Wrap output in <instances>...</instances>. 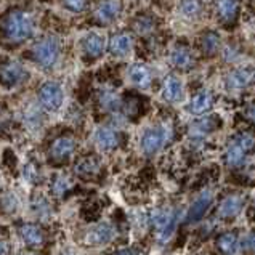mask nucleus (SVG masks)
I'll use <instances>...</instances> for the list:
<instances>
[{
  "instance_id": "nucleus-12",
  "label": "nucleus",
  "mask_w": 255,
  "mask_h": 255,
  "mask_svg": "<svg viewBox=\"0 0 255 255\" xmlns=\"http://www.w3.org/2000/svg\"><path fill=\"white\" fill-rule=\"evenodd\" d=\"M95 143L103 151H113L119 146V133L111 127H100L95 132Z\"/></svg>"
},
{
  "instance_id": "nucleus-20",
  "label": "nucleus",
  "mask_w": 255,
  "mask_h": 255,
  "mask_svg": "<svg viewBox=\"0 0 255 255\" xmlns=\"http://www.w3.org/2000/svg\"><path fill=\"white\" fill-rule=\"evenodd\" d=\"M170 61L175 68H178L181 71L193 68L194 64V56L191 53V50H188L186 47H177L170 55Z\"/></svg>"
},
{
  "instance_id": "nucleus-38",
  "label": "nucleus",
  "mask_w": 255,
  "mask_h": 255,
  "mask_svg": "<svg viewBox=\"0 0 255 255\" xmlns=\"http://www.w3.org/2000/svg\"><path fill=\"white\" fill-rule=\"evenodd\" d=\"M114 255H140V254H138V251H135V249H121Z\"/></svg>"
},
{
  "instance_id": "nucleus-13",
  "label": "nucleus",
  "mask_w": 255,
  "mask_h": 255,
  "mask_svg": "<svg viewBox=\"0 0 255 255\" xmlns=\"http://www.w3.org/2000/svg\"><path fill=\"white\" fill-rule=\"evenodd\" d=\"M121 14V3L118 0H103L95 10V18L100 23H113L114 19H118Z\"/></svg>"
},
{
  "instance_id": "nucleus-24",
  "label": "nucleus",
  "mask_w": 255,
  "mask_h": 255,
  "mask_svg": "<svg viewBox=\"0 0 255 255\" xmlns=\"http://www.w3.org/2000/svg\"><path fill=\"white\" fill-rule=\"evenodd\" d=\"M76 173L81 177H92L100 170V161L97 157H84L76 164Z\"/></svg>"
},
{
  "instance_id": "nucleus-16",
  "label": "nucleus",
  "mask_w": 255,
  "mask_h": 255,
  "mask_svg": "<svg viewBox=\"0 0 255 255\" xmlns=\"http://www.w3.org/2000/svg\"><path fill=\"white\" fill-rule=\"evenodd\" d=\"M210 106H212V95L209 90H199L198 93L193 95L191 101H189V113L194 116H201L207 113Z\"/></svg>"
},
{
  "instance_id": "nucleus-42",
  "label": "nucleus",
  "mask_w": 255,
  "mask_h": 255,
  "mask_svg": "<svg viewBox=\"0 0 255 255\" xmlns=\"http://www.w3.org/2000/svg\"><path fill=\"white\" fill-rule=\"evenodd\" d=\"M254 206H255V196H254Z\"/></svg>"
},
{
  "instance_id": "nucleus-30",
  "label": "nucleus",
  "mask_w": 255,
  "mask_h": 255,
  "mask_svg": "<svg viewBox=\"0 0 255 255\" xmlns=\"http://www.w3.org/2000/svg\"><path fill=\"white\" fill-rule=\"evenodd\" d=\"M101 105H103V108H106L108 111H111V113H116V111H119L121 109V100L119 97H116L114 93H103L101 95Z\"/></svg>"
},
{
  "instance_id": "nucleus-8",
  "label": "nucleus",
  "mask_w": 255,
  "mask_h": 255,
  "mask_svg": "<svg viewBox=\"0 0 255 255\" xmlns=\"http://www.w3.org/2000/svg\"><path fill=\"white\" fill-rule=\"evenodd\" d=\"M255 82V68L254 66H243L233 69L227 76V85L230 89H246Z\"/></svg>"
},
{
  "instance_id": "nucleus-29",
  "label": "nucleus",
  "mask_w": 255,
  "mask_h": 255,
  "mask_svg": "<svg viewBox=\"0 0 255 255\" xmlns=\"http://www.w3.org/2000/svg\"><path fill=\"white\" fill-rule=\"evenodd\" d=\"M31 206H32L34 214L39 215V217H48L50 214H52V207H50V202L45 198H42V196H39V198H34Z\"/></svg>"
},
{
  "instance_id": "nucleus-33",
  "label": "nucleus",
  "mask_w": 255,
  "mask_h": 255,
  "mask_svg": "<svg viewBox=\"0 0 255 255\" xmlns=\"http://www.w3.org/2000/svg\"><path fill=\"white\" fill-rule=\"evenodd\" d=\"M63 3L72 13H82L87 8V0H63Z\"/></svg>"
},
{
  "instance_id": "nucleus-19",
  "label": "nucleus",
  "mask_w": 255,
  "mask_h": 255,
  "mask_svg": "<svg viewBox=\"0 0 255 255\" xmlns=\"http://www.w3.org/2000/svg\"><path fill=\"white\" fill-rule=\"evenodd\" d=\"M128 79L135 87H140V89H148L151 85V72L143 64H133V66H130Z\"/></svg>"
},
{
  "instance_id": "nucleus-32",
  "label": "nucleus",
  "mask_w": 255,
  "mask_h": 255,
  "mask_svg": "<svg viewBox=\"0 0 255 255\" xmlns=\"http://www.w3.org/2000/svg\"><path fill=\"white\" fill-rule=\"evenodd\" d=\"M235 141H238L241 146L247 151V152H251L254 148H255V138L249 133H239L236 138H235Z\"/></svg>"
},
{
  "instance_id": "nucleus-39",
  "label": "nucleus",
  "mask_w": 255,
  "mask_h": 255,
  "mask_svg": "<svg viewBox=\"0 0 255 255\" xmlns=\"http://www.w3.org/2000/svg\"><path fill=\"white\" fill-rule=\"evenodd\" d=\"M60 255H79V252L74 251V249H66V251H63Z\"/></svg>"
},
{
  "instance_id": "nucleus-36",
  "label": "nucleus",
  "mask_w": 255,
  "mask_h": 255,
  "mask_svg": "<svg viewBox=\"0 0 255 255\" xmlns=\"http://www.w3.org/2000/svg\"><path fill=\"white\" fill-rule=\"evenodd\" d=\"M151 27H152V24H151V21H149V19H140V23H136V29H138V31H140L141 34L151 31Z\"/></svg>"
},
{
  "instance_id": "nucleus-9",
  "label": "nucleus",
  "mask_w": 255,
  "mask_h": 255,
  "mask_svg": "<svg viewBox=\"0 0 255 255\" xmlns=\"http://www.w3.org/2000/svg\"><path fill=\"white\" fill-rule=\"evenodd\" d=\"M212 202H214V196L210 191H204L198 199H196L193 204H191V207L188 209V212H186V223H196V222H199L201 218L206 215V212L209 210V207L212 206Z\"/></svg>"
},
{
  "instance_id": "nucleus-1",
  "label": "nucleus",
  "mask_w": 255,
  "mask_h": 255,
  "mask_svg": "<svg viewBox=\"0 0 255 255\" xmlns=\"http://www.w3.org/2000/svg\"><path fill=\"white\" fill-rule=\"evenodd\" d=\"M3 37L11 43H23L34 34V19L24 10H13L2 21Z\"/></svg>"
},
{
  "instance_id": "nucleus-34",
  "label": "nucleus",
  "mask_w": 255,
  "mask_h": 255,
  "mask_svg": "<svg viewBox=\"0 0 255 255\" xmlns=\"http://www.w3.org/2000/svg\"><path fill=\"white\" fill-rule=\"evenodd\" d=\"M241 247L246 252H254L255 254V231L249 233L241 243Z\"/></svg>"
},
{
  "instance_id": "nucleus-25",
  "label": "nucleus",
  "mask_w": 255,
  "mask_h": 255,
  "mask_svg": "<svg viewBox=\"0 0 255 255\" xmlns=\"http://www.w3.org/2000/svg\"><path fill=\"white\" fill-rule=\"evenodd\" d=\"M201 45L206 55H215L218 52V48H220V39H218V35L215 32H207L202 37Z\"/></svg>"
},
{
  "instance_id": "nucleus-22",
  "label": "nucleus",
  "mask_w": 255,
  "mask_h": 255,
  "mask_svg": "<svg viewBox=\"0 0 255 255\" xmlns=\"http://www.w3.org/2000/svg\"><path fill=\"white\" fill-rule=\"evenodd\" d=\"M246 154H247V151L238 141L233 140L231 144L228 146V149H227V152H225V161H227V164L230 167H238L244 162Z\"/></svg>"
},
{
  "instance_id": "nucleus-15",
  "label": "nucleus",
  "mask_w": 255,
  "mask_h": 255,
  "mask_svg": "<svg viewBox=\"0 0 255 255\" xmlns=\"http://www.w3.org/2000/svg\"><path fill=\"white\" fill-rule=\"evenodd\" d=\"M82 48L87 56L100 58L105 52V39L97 32H89L82 40Z\"/></svg>"
},
{
  "instance_id": "nucleus-23",
  "label": "nucleus",
  "mask_w": 255,
  "mask_h": 255,
  "mask_svg": "<svg viewBox=\"0 0 255 255\" xmlns=\"http://www.w3.org/2000/svg\"><path fill=\"white\" fill-rule=\"evenodd\" d=\"M218 249H220L225 255H235L239 249V239L235 233H225L217 239Z\"/></svg>"
},
{
  "instance_id": "nucleus-21",
  "label": "nucleus",
  "mask_w": 255,
  "mask_h": 255,
  "mask_svg": "<svg viewBox=\"0 0 255 255\" xmlns=\"http://www.w3.org/2000/svg\"><path fill=\"white\" fill-rule=\"evenodd\" d=\"M217 11L223 21H233L238 16L239 0H217Z\"/></svg>"
},
{
  "instance_id": "nucleus-4",
  "label": "nucleus",
  "mask_w": 255,
  "mask_h": 255,
  "mask_svg": "<svg viewBox=\"0 0 255 255\" xmlns=\"http://www.w3.org/2000/svg\"><path fill=\"white\" fill-rule=\"evenodd\" d=\"M151 223L152 227L156 228V231L159 233V239L164 243L167 241L172 233L177 227V222H178V212L177 210H167V209H157L154 214L151 215Z\"/></svg>"
},
{
  "instance_id": "nucleus-26",
  "label": "nucleus",
  "mask_w": 255,
  "mask_h": 255,
  "mask_svg": "<svg viewBox=\"0 0 255 255\" xmlns=\"http://www.w3.org/2000/svg\"><path fill=\"white\" fill-rule=\"evenodd\" d=\"M24 124H26V127L27 128H32V130H37L40 126H42V116L39 113V109L37 108H34L31 106L27 109V111L24 113Z\"/></svg>"
},
{
  "instance_id": "nucleus-5",
  "label": "nucleus",
  "mask_w": 255,
  "mask_h": 255,
  "mask_svg": "<svg viewBox=\"0 0 255 255\" xmlns=\"http://www.w3.org/2000/svg\"><path fill=\"white\" fill-rule=\"evenodd\" d=\"M63 100H64V92L58 82L48 81L39 89V103L43 109H47L50 113L58 111L63 105Z\"/></svg>"
},
{
  "instance_id": "nucleus-31",
  "label": "nucleus",
  "mask_w": 255,
  "mask_h": 255,
  "mask_svg": "<svg viewBox=\"0 0 255 255\" xmlns=\"http://www.w3.org/2000/svg\"><path fill=\"white\" fill-rule=\"evenodd\" d=\"M23 177L26 181H29V183H37L39 181V170H37V167H35L32 162H29L24 165V169H23Z\"/></svg>"
},
{
  "instance_id": "nucleus-14",
  "label": "nucleus",
  "mask_w": 255,
  "mask_h": 255,
  "mask_svg": "<svg viewBox=\"0 0 255 255\" xmlns=\"http://www.w3.org/2000/svg\"><path fill=\"white\" fill-rule=\"evenodd\" d=\"M244 207V199L243 196L239 194H231V196H227L220 207H218V215H220L222 218H233L241 214V210Z\"/></svg>"
},
{
  "instance_id": "nucleus-41",
  "label": "nucleus",
  "mask_w": 255,
  "mask_h": 255,
  "mask_svg": "<svg viewBox=\"0 0 255 255\" xmlns=\"http://www.w3.org/2000/svg\"><path fill=\"white\" fill-rule=\"evenodd\" d=\"M21 255H34V254H21Z\"/></svg>"
},
{
  "instance_id": "nucleus-7",
  "label": "nucleus",
  "mask_w": 255,
  "mask_h": 255,
  "mask_svg": "<svg viewBox=\"0 0 255 255\" xmlns=\"http://www.w3.org/2000/svg\"><path fill=\"white\" fill-rule=\"evenodd\" d=\"M116 236V228L113 227L111 223L101 222L97 223L95 227H92L89 231L85 233L84 241L87 246L92 247H98V246H105L108 243H111Z\"/></svg>"
},
{
  "instance_id": "nucleus-27",
  "label": "nucleus",
  "mask_w": 255,
  "mask_h": 255,
  "mask_svg": "<svg viewBox=\"0 0 255 255\" xmlns=\"http://www.w3.org/2000/svg\"><path fill=\"white\" fill-rule=\"evenodd\" d=\"M180 10L185 16H198L202 10V3L201 0H181V5H180Z\"/></svg>"
},
{
  "instance_id": "nucleus-11",
  "label": "nucleus",
  "mask_w": 255,
  "mask_h": 255,
  "mask_svg": "<svg viewBox=\"0 0 255 255\" xmlns=\"http://www.w3.org/2000/svg\"><path fill=\"white\" fill-rule=\"evenodd\" d=\"M18 235L23 239V243L29 247H40L45 241L42 228L35 223H24L18 228Z\"/></svg>"
},
{
  "instance_id": "nucleus-10",
  "label": "nucleus",
  "mask_w": 255,
  "mask_h": 255,
  "mask_svg": "<svg viewBox=\"0 0 255 255\" xmlns=\"http://www.w3.org/2000/svg\"><path fill=\"white\" fill-rule=\"evenodd\" d=\"M76 151V141L71 136H60L58 140L53 141L52 148H50V157L53 161H66L72 156V152Z\"/></svg>"
},
{
  "instance_id": "nucleus-37",
  "label": "nucleus",
  "mask_w": 255,
  "mask_h": 255,
  "mask_svg": "<svg viewBox=\"0 0 255 255\" xmlns=\"http://www.w3.org/2000/svg\"><path fill=\"white\" fill-rule=\"evenodd\" d=\"M10 254V247L3 239H0V255H8Z\"/></svg>"
},
{
  "instance_id": "nucleus-3",
  "label": "nucleus",
  "mask_w": 255,
  "mask_h": 255,
  "mask_svg": "<svg viewBox=\"0 0 255 255\" xmlns=\"http://www.w3.org/2000/svg\"><path fill=\"white\" fill-rule=\"evenodd\" d=\"M27 81V71L14 60L0 61V84L6 89H14Z\"/></svg>"
},
{
  "instance_id": "nucleus-18",
  "label": "nucleus",
  "mask_w": 255,
  "mask_h": 255,
  "mask_svg": "<svg viewBox=\"0 0 255 255\" xmlns=\"http://www.w3.org/2000/svg\"><path fill=\"white\" fill-rule=\"evenodd\" d=\"M132 37L128 34L122 32V34H116L114 37L109 42V52L114 56H126L130 53L132 50Z\"/></svg>"
},
{
  "instance_id": "nucleus-6",
  "label": "nucleus",
  "mask_w": 255,
  "mask_h": 255,
  "mask_svg": "<svg viewBox=\"0 0 255 255\" xmlns=\"http://www.w3.org/2000/svg\"><path fill=\"white\" fill-rule=\"evenodd\" d=\"M169 135H170V130L167 128L165 126L148 128L141 136V149H143V152H144V154H148V156L156 154L157 151L162 149V146L165 144Z\"/></svg>"
},
{
  "instance_id": "nucleus-2",
  "label": "nucleus",
  "mask_w": 255,
  "mask_h": 255,
  "mask_svg": "<svg viewBox=\"0 0 255 255\" xmlns=\"http://www.w3.org/2000/svg\"><path fill=\"white\" fill-rule=\"evenodd\" d=\"M60 55H61V43L55 35H47V37L40 39L32 48L34 61L45 69L53 68L58 63V60H60Z\"/></svg>"
},
{
  "instance_id": "nucleus-40",
  "label": "nucleus",
  "mask_w": 255,
  "mask_h": 255,
  "mask_svg": "<svg viewBox=\"0 0 255 255\" xmlns=\"http://www.w3.org/2000/svg\"><path fill=\"white\" fill-rule=\"evenodd\" d=\"M247 114H249V118H251L252 121H255V105L249 109V113H247Z\"/></svg>"
},
{
  "instance_id": "nucleus-28",
  "label": "nucleus",
  "mask_w": 255,
  "mask_h": 255,
  "mask_svg": "<svg viewBox=\"0 0 255 255\" xmlns=\"http://www.w3.org/2000/svg\"><path fill=\"white\" fill-rule=\"evenodd\" d=\"M71 189V180L64 175H58L52 183V191L55 196H64Z\"/></svg>"
},
{
  "instance_id": "nucleus-35",
  "label": "nucleus",
  "mask_w": 255,
  "mask_h": 255,
  "mask_svg": "<svg viewBox=\"0 0 255 255\" xmlns=\"http://www.w3.org/2000/svg\"><path fill=\"white\" fill-rule=\"evenodd\" d=\"M210 122H212V119H207V121H201V122H196V132H201L202 135H206L209 132H212L214 130V126H210Z\"/></svg>"
},
{
  "instance_id": "nucleus-17",
  "label": "nucleus",
  "mask_w": 255,
  "mask_h": 255,
  "mask_svg": "<svg viewBox=\"0 0 255 255\" xmlns=\"http://www.w3.org/2000/svg\"><path fill=\"white\" fill-rule=\"evenodd\" d=\"M162 97H164V100L170 101V103L178 101L181 97H183V82L175 76L167 77L162 85Z\"/></svg>"
}]
</instances>
